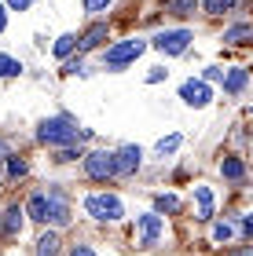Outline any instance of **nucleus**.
I'll list each match as a JSON object with an SVG mask.
<instances>
[{"mask_svg": "<svg viewBox=\"0 0 253 256\" xmlns=\"http://www.w3.org/2000/svg\"><path fill=\"white\" fill-rule=\"evenodd\" d=\"M103 40H107V26H103V22H96V26H92L85 37L77 40V48H81V52H92V48H99Z\"/></svg>", "mask_w": 253, "mask_h": 256, "instance_id": "obj_11", "label": "nucleus"}, {"mask_svg": "<svg viewBox=\"0 0 253 256\" xmlns=\"http://www.w3.org/2000/svg\"><path fill=\"white\" fill-rule=\"evenodd\" d=\"M26 212L33 220H48V194H33L30 202H26Z\"/></svg>", "mask_w": 253, "mask_h": 256, "instance_id": "obj_14", "label": "nucleus"}, {"mask_svg": "<svg viewBox=\"0 0 253 256\" xmlns=\"http://www.w3.org/2000/svg\"><path fill=\"white\" fill-rule=\"evenodd\" d=\"M22 216H26V208H19V205H11L8 212H4V220H0V230H4L8 238H15L19 230H22Z\"/></svg>", "mask_w": 253, "mask_h": 256, "instance_id": "obj_10", "label": "nucleus"}, {"mask_svg": "<svg viewBox=\"0 0 253 256\" xmlns=\"http://www.w3.org/2000/svg\"><path fill=\"white\" fill-rule=\"evenodd\" d=\"M242 256H249V252H242Z\"/></svg>", "mask_w": 253, "mask_h": 256, "instance_id": "obj_33", "label": "nucleus"}, {"mask_svg": "<svg viewBox=\"0 0 253 256\" xmlns=\"http://www.w3.org/2000/svg\"><path fill=\"white\" fill-rule=\"evenodd\" d=\"M224 40H231V44H246V40H253V26H246V22H242V26H231V30L224 33Z\"/></svg>", "mask_w": 253, "mask_h": 256, "instance_id": "obj_16", "label": "nucleus"}, {"mask_svg": "<svg viewBox=\"0 0 253 256\" xmlns=\"http://www.w3.org/2000/svg\"><path fill=\"white\" fill-rule=\"evenodd\" d=\"M187 44H191V33L187 30H165V33H158V37H154V48L165 52V55H180Z\"/></svg>", "mask_w": 253, "mask_h": 256, "instance_id": "obj_5", "label": "nucleus"}, {"mask_svg": "<svg viewBox=\"0 0 253 256\" xmlns=\"http://www.w3.org/2000/svg\"><path fill=\"white\" fill-rule=\"evenodd\" d=\"M183 143L180 136H165V139H158V154H172V150H176Z\"/></svg>", "mask_w": 253, "mask_h": 256, "instance_id": "obj_23", "label": "nucleus"}, {"mask_svg": "<svg viewBox=\"0 0 253 256\" xmlns=\"http://www.w3.org/2000/svg\"><path fill=\"white\" fill-rule=\"evenodd\" d=\"M0 220H4V216H0Z\"/></svg>", "mask_w": 253, "mask_h": 256, "instance_id": "obj_34", "label": "nucleus"}, {"mask_svg": "<svg viewBox=\"0 0 253 256\" xmlns=\"http://www.w3.org/2000/svg\"><path fill=\"white\" fill-rule=\"evenodd\" d=\"M180 99L187 102V106H205V102L213 99V92H209V84H205V80H183Z\"/></svg>", "mask_w": 253, "mask_h": 256, "instance_id": "obj_6", "label": "nucleus"}, {"mask_svg": "<svg viewBox=\"0 0 253 256\" xmlns=\"http://www.w3.org/2000/svg\"><path fill=\"white\" fill-rule=\"evenodd\" d=\"M8 172H11L15 180H19V176H26L30 168H26V161H22V158H11V161H8Z\"/></svg>", "mask_w": 253, "mask_h": 256, "instance_id": "obj_25", "label": "nucleus"}, {"mask_svg": "<svg viewBox=\"0 0 253 256\" xmlns=\"http://www.w3.org/2000/svg\"><path fill=\"white\" fill-rule=\"evenodd\" d=\"M143 52H147V44H143V40H121V44H114V48H107V55H103V62H107L110 70H121L125 62L140 59Z\"/></svg>", "mask_w": 253, "mask_h": 256, "instance_id": "obj_3", "label": "nucleus"}, {"mask_svg": "<svg viewBox=\"0 0 253 256\" xmlns=\"http://www.w3.org/2000/svg\"><path fill=\"white\" fill-rule=\"evenodd\" d=\"M37 139L41 143H48V146H70V143H77L81 139V132H77V124L74 121H66V118H52V121H44L41 128H37Z\"/></svg>", "mask_w": 253, "mask_h": 256, "instance_id": "obj_1", "label": "nucleus"}, {"mask_svg": "<svg viewBox=\"0 0 253 256\" xmlns=\"http://www.w3.org/2000/svg\"><path fill=\"white\" fill-rule=\"evenodd\" d=\"M81 4H85V11H92V15H96V11H107L114 0H81Z\"/></svg>", "mask_w": 253, "mask_h": 256, "instance_id": "obj_26", "label": "nucleus"}, {"mask_svg": "<svg viewBox=\"0 0 253 256\" xmlns=\"http://www.w3.org/2000/svg\"><path fill=\"white\" fill-rule=\"evenodd\" d=\"M19 74H22V62L11 55H0V77H19Z\"/></svg>", "mask_w": 253, "mask_h": 256, "instance_id": "obj_19", "label": "nucleus"}, {"mask_svg": "<svg viewBox=\"0 0 253 256\" xmlns=\"http://www.w3.org/2000/svg\"><path fill=\"white\" fill-rule=\"evenodd\" d=\"M114 158H118V176H132V172L140 168V158H143V150H140V146H121Z\"/></svg>", "mask_w": 253, "mask_h": 256, "instance_id": "obj_9", "label": "nucleus"}, {"mask_svg": "<svg viewBox=\"0 0 253 256\" xmlns=\"http://www.w3.org/2000/svg\"><path fill=\"white\" fill-rule=\"evenodd\" d=\"M85 172L92 180H110V176H118V158L107 154V150H96V154L85 158Z\"/></svg>", "mask_w": 253, "mask_h": 256, "instance_id": "obj_4", "label": "nucleus"}, {"mask_svg": "<svg viewBox=\"0 0 253 256\" xmlns=\"http://www.w3.org/2000/svg\"><path fill=\"white\" fill-rule=\"evenodd\" d=\"M74 48H77V37H74V33H63V37L55 40V55H59V59H66Z\"/></svg>", "mask_w": 253, "mask_h": 256, "instance_id": "obj_18", "label": "nucleus"}, {"mask_svg": "<svg viewBox=\"0 0 253 256\" xmlns=\"http://www.w3.org/2000/svg\"><path fill=\"white\" fill-rule=\"evenodd\" d=\"M158 212H180V198L176 194H158Z\"/></svg>", "mask_w": 253, "mask_h": 256, "instance_id": "obj_20", "label": "nucleus"}, {"mask_svg": "<svg viewBox=\"0 0 253 256\" xmlns=\"http://www.w3.org/2000/svg\"><path fill=\"white\" fill-rule=\"evenodd\" d=\"M246 80H249V74L242 66H235V70H227V77H224V92H231V96H238V92L246 88Z\"/></svg>", "mask_w": 253, "mask_h": 256, "instance_id": "obj_12", "label": "nucleus"}, {"mask_svg": "<svg viewBox=\"0 0 253 256\" xmlns=\"http://www.w3.org/2000/svg\"><path fill=\"white\" fill-rule=\"evenodd\" d=\"M4 11H8V8L0 4V33H4V26H8V15H4Z\"/></svg>", "mask_w": 253, "mask_h": 256, "instance_id": "obj_31", "label": "nucleus"}, {"mask_svg": "<svg viewBox=\"0 0 253 256\" xmlns=\"http://www.w3.org/2000/svg\"><path fill=\"white\" fill-rule=\"evenodd\" d=\"M220 172H224L227 180H242V176H246V168H242V161H238V158H224Z\"/></svg>", "mask_w": 253, "mask_h": 256, "instance_id": "obj_17", "label": "nucleus"}, {"mask_svg": "<svg viewBox=\"0 0 253 256\" xmlns=\"http://www.w3.org/2000/svg\"><path fill=\"white\" fill-rule=\"evenodd\" d=\"M227 74H224V70H216V66H209V70H205V80H224Z\"/></svg>", "mask_w": 253, "mask_h": 256, "instance_id": "obj_28", "label": "nucleus"}, {"mask_svg": "<svg viewBox=\"0 0 253 256\" xmlns=\"http://www.w3.org/2000/svg\"><path fill=\"white\" fill-rule=\"evenodd\" d=\"M85 212L92 220H99V224H114V220L125 216V205H121V198H114V194H88Z\"/></svg>", "mask_w": 253, "mask_h": 256, "instance_id": "obj_2", "label": "nucleus"}, {"mask_svg": "<svg viewBox=\"0 0 253 256\" xmlns=\"http://www.w3.org/2000/svg\"><path fill=\"white\" fill-rule=\"evenodd\" d=\"M37 256H59V234H41V242H37Z\"/></svg>", "mask_w": 253, "mask_h": 256, "instance_id": "obj_15", "label": "nucleus"}, {"mask_svg": "<svg viewBox=\"0 0 253 256\" xmlns=\"http://www.w3.org/2000/svg\"><path fill=\"white\" fill-rule=\"evenodd\" d=\"M231 234H235L231 224H216L213 227V242H231Z\"/></svg>", "mask_w": 253, "mask_h": 256, "instance_id": "obj_24", "label": "nucleus"}, {"mask_svg": "<svg viewBox=\"0 0 253 256\" xmlns=\"http://www.w3.org/2000/svg\"><path fill=\"white\" fill-rule=\"evenodd\" d=\"M165 11H169V15H191L194 0H165Z\"/></svg>", "mask_w": 253, "mask_h": 256, "instance_id": "obj_21", "label": "nucleus"}, {"mask_svg": "<svg viewBox=\"0 0 253 256\" xmlns=\"http://www.w3.org/2000/svg\"><path fill=\"white\" fill-rule=\"evenodd\" d=\"M162 77H165V70H151V74H147V80H151V84H158Z\"/></svg>", "mask_w": 253, "mask_h": 256, "instance_id": "obj_30", "label": "nucleus"}, {"mask_svg": "<svg viewBox=\"0 0 253 256\" xmlns=\"http://www.w3.org/2000/svg\"><path fill=\"white\" fill-rule=\"evenodd\" d=\"M136 227H140V246H158V238H162V216L147 212L136 220Z\"/></svg>", "mask_w": 253, "mask_h": 256, "instance_id": "obj_8", "label": "nucleus"}, {"mask_svg": "<svg viewBox=\"0 0 253 256\" xmlns=\"http://www.w3.org/2000/svg\"><path fill=\"white\" fill-rule=\"evenodd\" d=\"M202 8L209 11V15H224V11L235 8V0H202Z\"/></svg>", "mask_w": 253, "mask_h": 256, "instance_id": "obj_22", "label": "nucleus"}, {"mask_svg": "<svg viewBox=\"0 0 253 256\" xmlns=\"http://www.w3.org/2000/svg\"><path fill=\"white\" fill-rule=\"evenodd\" d=\"M242 227H246L249 234H253V216H246V220H242Z\"/></svg>", "mask_w": 253, "mask_h": 256, "instance_id": "obj_32", "label": "nucleus"}, {"mask_svg": "<svg viewBox=\"0 0 253 256\" xmlns=\"http://www.w3.org/2000/svg\"><path fill=\"white\" fill-rule=\"evenodd\" d=\"M30 4H37V0H8V8H11V11H26Z\"/></svg>", "mask_w": 253, "mask_h": 256, "instance_id": "obj_27", "label": "nucleus"}, {"mask_svg": "<svg viewBox=\"0 0 253 256\" xmlns=\"http://www.w3.org/2000/svg\"><path fill=\"white\" fill-rule=\"evenodd\" d=\"M44 224H55V227H66L70 224V205L59 190H48V220Z\"/></svg>", "mask_w": 253, "mask_h": 256, "instance_id": "obj_7", "label": "nucleus"}, {"mask_svg": "<svg viewBox=\"0 0 253 256\" xmlns=\"http://www.w3.org/2000/svg\"><path fill=\"white\" fill-rule=\"evenodd\" d=\"M70 256H96V249H92V246H74Z\"/></svg>", "mask_w": 253, "mask_h": 256, "instance_id": "obj_29", "label": "nucleus"}, {"mask_svg": "<svg viewBox=\"0 0 253 256\" xmlns=\"http://www.w3.org/2000/svg\"><path fill=\"white\" fill-rule=\"evenodd\" d=\"M194 198H198V220L213 216V190L209 187H194Z\"/></svg>", "mask_w": 253, "mask_h": 256, "instance_id": "obj_13", "label": "nucleus"}]
</instances>
